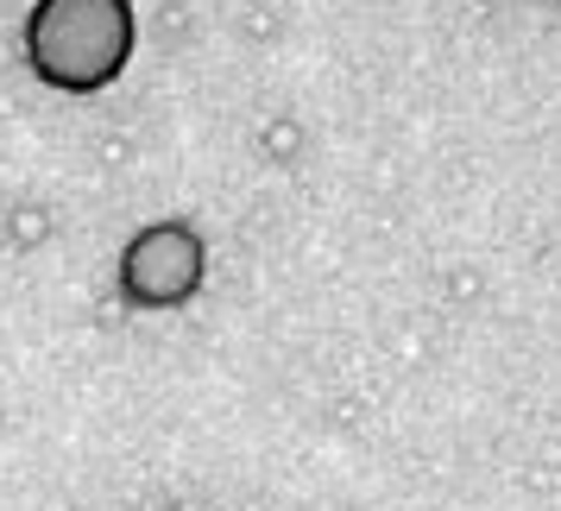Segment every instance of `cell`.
<instances>
[{"label":"cell","instance_id":"1","mask_svg":"<svg viewBox=\"0 0 561 511\" xmlns=\"http://www.w3.org/2000/svg\"><path fill=\"white\" fill-rule=\"evenodd\" d=\"M139 45L133 0H38L26 13V64L57 95H102Z\"/></svg>","mask_w":561,"mask_h":511},{"label":"cell","instance_id":"2","mask_svg":"<svg viewBox=\"0 0 561 511\" xmlns=\"http://www.w3.org/2000/svg\"><path fill=\"white\" fill-rule=\"evenodd\" d=\"M208 279V247L190 222H152L121 253V297L133 309H183Z\"/></svg>","mask_w":561,"mask_h":511}]
</instances>
